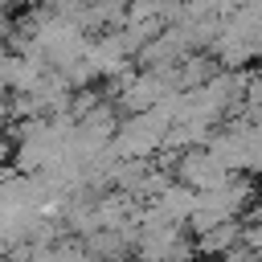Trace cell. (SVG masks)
Listing matches in <instances>:
<instances>
[{
    "label": "cell",
    "instance_id": "obj_6",
    "mask_svg": "<svg viewBox=\"0 0 262 262\" xmlns=\"http://www.w3.org/2000/svg\"><path fill=\"white\" fill-rule=\"evenodd\" d=\"M111 262H143L139 254H127V258H111Z\"/></svg>",
    "mask_w": 262,
    "mask_h": 262
},
{
    "label": "cell",
    "instance_id": "obj_4",
    "mask_svg": "<svg viewBox=\"0 0 262 262\" xmlns=\"http://www.w3.org/2000/svg\"><path fill=\"white\" fill-rule=\"evenodd\" d=\"M233 246H242V221L237 217H229V221L196 233V254H205V258H225Z\"/></svg>",
    "mask_w": 262,
    "mask_h": 262
},
{
    "label": "cell",
    "instance_id": "obj_3",
    "mask_svg": "<svg viewBox=\"0 0 262 262\" xmlns=\"http://www.w3.org/2000/svg\"><path fill=\"white\" fill-rule=\"evenodd\" d=\"M196 196H201V192H196L192 184H184V180H168V184H164V188H160L147 205H151L156 213H164L168 221L188 225V217L196 213Z\"/></svg>",
    "mask_w": 262,
    "mask_h": 262
},
{
    "label": "cell",
    "instance_id": "obj_5",
    "mask_svg": "<svg viewBox=\"0 0 262 262\" xmlns=\"http://www.w3.org/2000/svg\"><path fill=\"white\" fill-rule=\"evenodd\" d=\"M8 115H12V102H8V98H4V86H0V123H4V119H8Z\"/></svg>",
    "mask_w": 262,
    "mask_h": 262
},
{
    "label": "cell",
    "instance_id": "obj_2",
    "mask_svg": "<svg viewBox=\"0 0 262 262\" xmlns=\"http://www.w3.org/2000/svg\"><path fill=\"white\" fill-rule=\"evenodd\" d=\"M233 176H237V172H229L209 147H192V151H180V156H176V180L192 184L196 192L221 188V184H229Z\"/></svg>",
    "mask_w": 262,
    "mask_h": 262
},
{
    "label": "cell",
    "instance_id": "obj_1",
    "mask_svg": "<svg viewBox=\"0 0 262 262\" xmlns=\"http://www.w3.org/2000/svg\"><path fill=\"white\" fill-rule=\"evenodd\" d=\"M135 254H139L143 262H192L196 237H188V233L180 229V221H168L164 213H156L151 205H143Z\"/></svg>",
    "mask_w": 262,
    "mask_h": 262
}]
</instances>
